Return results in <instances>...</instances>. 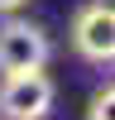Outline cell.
Instances as JSON below:
<instances>
[{"instance_id":"cell-1","label":"cell","mask_w":115,"mask_h":120,"mask_svg":"<svg viewBox=\"0 0 115 120\" xmlns=\"http://www.w3.org/2000/svg\"><path fill=\"white\" fill-rule=\"evenodd\" d=\"M43 63H48V34L29 19H10L0 29V72L14 77V72H34Z\"/></svg>"},{"instance_id":"cell-2","label":"cell","mask_w":115,"mask_h":120,"mask_svg":"<svg viewBox=\"0 0 115 120\" xmlns=\"http://www.w3.org/2000/svg\"><path fill=\"white\" fill-rule=\"evenodd\" d=\"M72 43L86 63H110L115 58V10L105 0H91V5L77 10L72 19Z\"/></svg>"},{"instance_id":"cell-3","label":"cell","mask_w":115,"mask_h":120,"mask_svg":"<svg viewBox=\"0 0 115 120\" xmlns=\"http://www.w3.org/2000/svg\"><path fill=\"white\" fill-rule=\"evenodd\" d=\"M0 111L10 120H43L53 111V82L43 77V67L5 77V86H0Z\"/></svg>"},{"instance_id":"cell-4","label":"cell","mask_w":115,"mask_h":120,"mask_svg":"<svg viewBox=\"0 0 115 120\" xmlns=\"http://www.w3.org/2000/svg\"><path fill=\"white\" fill-rule=\"evenodd\" d=\"M110 106H115V91L101 86V91L91 96V106H86V120H110Z\"/></svg>"},{"instance_id":"cell-5","label":"cell","mask_w":115,"mask_h":120,"mask_svg":"<svg viewBox=\"0 0 115 120\" xmlns=\"http://www.w3.org/2000/svg\"><path fill=\"white\" fill-rule=\"evenodd\" d=\"M24 0H0V15H10V10H19Z\"/></svg>"}]
</instances>
